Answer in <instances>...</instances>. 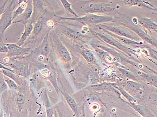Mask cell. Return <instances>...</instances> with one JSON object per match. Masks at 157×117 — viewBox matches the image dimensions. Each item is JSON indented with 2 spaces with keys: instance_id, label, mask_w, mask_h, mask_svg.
Returning a JSON list of instances; mask_svg holds the SVG:
<instances>
[{
  "instance_id": "obj_1",
  "label": "cell",
  "mask_w": 157,
  "mask_h": 117,
  "mask_svg": "<svg viewBox=\"0 0 157 117\" xmlns=\"http://www.w3.org/2000/svg\"><path fill=\"white\" fill-rule=\"evenodd\" d=\"M63 19L76 20L84 24H98L105 22H110L114 20L111 16H100L94 14H88L83 17H78L73 18H62Z\"/></svg>"
},
{
  "instance_id": "obj_2",
  "label": "cell",
  "mask_w": 157,
  "mask_h": 117,
  "mask_svg": "<svg viewBox=\"0 0 157 117\" xmlns=\"http://www.w3.org/2000/svg\"><path fill=\"white\" fill-rule=\"evenodd\" d=\"M13 2L12 1L7 7L0 18V36H2L7 29L13 23L12 13L13 12Z\"/></svg>"
},
{
  "instance_id": "obj_3",
  "label": "cell",
  "mask_w": 157,
  "mask_h": 117,
  "mask_svg": "<svg viewBox=\"0 0 157 117\" xmlns=\"http://www.w3.org/2000/svg\"><path fill=\"white\" fill-rule=\"evenodd\" d=\"M113 10L114 8L108 4L94 3L90 4L87 7L86 12L88 13H105Z\"/></svg>"
},
{
  "instance_id": "obj_4",
  "label": "cell",
  "mask_w": 157,
  "mask_h": 117,
  "mask_svg": "<svg viewBox=\"0 0 157 117\" xmlns=\"http://www.w3.org/2000/svg\"><path fill=\"white\" fill-rule=\"evenodd\" d=\"M5 44L8 50V54L10 57L20 56L31 50V48L21 47L17 44L7 43Z\"/></svg>"
},
{
  "instance_id": "obj_5",
  "label": "cell",
  "mask_w": 157,
  "mask_h": 117,
  "mask_svg": "<svg viewBox=\"0 0 157 117\" xmlns=\"http://www.w3.org/2000/svg\"><path fill=\"white\" fill-rule=\"evenodd\" d=\"M33 1H28L27 6L24 12L22 15H20L18 18H19L17 21H14L12 23H20L25 25L27 24V20H29L33 15Z\"/></svg>"
},
{
  "instance_id": "obj_6",
  "label": "cell",
  "mask_w": 157,
  "mask_h": 117,
  "mask_svg": "<svg viewBox=\"0 0 157 117\" xmlns=\"http://www.w3.org/2000/svg\"><path fill=\"white\" fill-rule=\"evenodd\" d=\"M104 28L108 31H110L115 33L117 35L123 37H127L129 39H135V36L132 35L131 33L125 30L121 29L118 27H113V26H104Z\"/></svg>"
},
{
  "instance_id": "obj_7",
  "label": "cell",
  "mask_w": 157,
  "mask_h": 117,
  "mask_svg": "<svg viewBox=\"0 0 157 117\" xmlns=\"http://www.w3.org/2000/svg\"><path fill=\"white\" fill-rule=\"evenodd\" d=\"M95 34H96L98 37L100 38L104 41L106 42V43L112 45V46H115V47L120 49V50H123L124 51H126L127 50V48L124 47L119 42L116 41L115 39L110 37L109 36L103 35L102 34L98 33L95 32Z\"/></svg>"
},
{
  "instance_id": "obj_8",
  "label": "cell",
  "mask_w": 157,
  "mask_h": 117,
  "mask_svg": "<svg viewBox=\"0 0 157 117\" xmlns=\"http://www.w3.org/2000/svg\"><path fill=\"white\" fill-rule=\"evenodd\" d=\"M62 93L63 95L67 102L68 104L69 105L72 111H73L74 113L77 116H79V115H80V111L78 109V105L75 100L66 91H62Z\"/></svg>"
},
{
  "instance_id": "obj_9",
  "label": "cell",
  "mask_w": 157,
  "mask_h": 117,
  "mask_svg": "<svg viewBox=\"0 0 157 117\" xmlns=\"http://www.w3.org/2000/svg\"><path fill=\"white\" fill-rule=\"evenodd\" d=\"M24 26H25V30H24V33L22 35L19 41L17 43V45L20 47L24 44L25 41L27 40V38L32 33L33 29V22H31L29 24L27 23V24L24 25Z\"/></svg>"
},
{
  "instance_id": "obj_10",
  "label": "cell",
  "mask_w": 157,
  "mask_h": 117,
  "mask_svg": "<svg viewBox=\"0 0 157 117\" xmlns=\"http://www.w3.org/2000/svg\"><path fill=\"white\" fill-rule=\"evenodd\" d=\"M122 2L125 5L128 6H144L151 9H155L154 7L145 1H136V0H129V1H123Z\"/></svg>"
},
{
  "instance_id": "obj_11",
  "label": "cell",
  "mask_w": 157,
  "mask_h": 117,
  "mask_svg": "<svg viewBox=\"0 0 157 117\" xmlns=\"http://www.w3.org/2000/svg\"><path fill=\"white\" fill-rule=\"evenodd\" d=\"M138 22L143 27L149 30L157 31V24L149 18H138Z\"/></svg>"
},
{
  "instance_id": "obj_12",
  "label": "cell",
  "mask_w": 157,
  "mask_h": 117,
  "mask_svg": "<svg viewBox=\"0 0 157 117\" xmlns=\"http://www.w3.org/2000/svg\"><path fill=\"white\" fill-rule=\"evenodd\" d=\"M58 50L60 56L64 60L67 62H70L71 60V57L67 49L61 42H59Z\"/></svg>"
},
{
  "instance_id": "obj_13",
  "label": "cell",
  "mask_w": 157,
  "mask_h": 117,
  "mask_svg": "<svg viewBox=\"0 0 157 117\" xmlns=\"http://www.w3.org/2000/svg\"><path fill=\"white\" fill-rule=\"evenodd\" d=\"M33 11L32 20L34 21L38 17V15L43 11L42 1H33Z\"/></svg>"
},
{
  "instance_id": "obj_14",
  "label": "cell",
  "mask_w": 157,
  "mask_h": 117,
  "mask_svg": "<svg viewBox=\"0 0 157 117\" xmlns=\"http://www.w3.org/2000/svg\"><path fill=\"white\" fill-rule=\"evenodd\" d=\"M129 103L130 105L133 108L135 111L140 114L142 117H149L150 115H151V114L150 111H149L144 105H137L135 103Z\"/></svg>"
},
{
  "instance_id": "obj_15",
  "label": "cell",
  "mask_w": 157,
  "mask_h": 117,
  "mask_svg": "<svg viewBox=\"0 0 157 117\" xmlns=\"http://www.w3.org/2000/svg\"><path fill=\"white\" fill-rule=\"evenodd\" d=\"M134 31L136 32V33L141 38H143L144 40L148 42L149 43H151L152 45L156 47L157 44L156 42L155 41V39L152 38V37H150L148 34L146 33L144 31L141 30V29L138 27L134 28Z\"/></svg>"
},
{
  "instance_id": "obj_16",
  "label": "cell",
  "mask_w": 157,
  "mask_h": 117,
  "mask_svg": "<svg viewBox=\"0 0 157 117\" xmlns=\"http://www.w3.org/2000/svg\"><path fill=\"white\" fill-rule=\"evenodd\" d=\"M28 1H22L21 4L12 13V20L13 22L14 19L22 15L24 12L27 6Z\"/></svg>"
},
{
  "instance_id": "obj_17",
  "label": "cell",
  "mask_w": 157,
  "mask_h": 117,
  "mask_svg": "<svg viewBox=\"0 0 157 117\" xmlns=\"http://www.w3.org/2000/svg\"><path fill=\"white\" fill-rule=\"evenodd\" d=\"M2 72L5 75L6 77L10 78L13 81H14L17 85H20L22 83V81L20 77L14 73L13 70H8L6 69H2Z\"/></svg>"
},
{
  "instance_id": "obj_18",
  "label": "cell",
  "mask_w": 157,
  "mask_h": 117,
  "mask_svg": "<svg viewBox=\"0 0 157 117\" xmlns=\"http://www.w3.org/2000/svg\"><path fill=\"white\" fill-rule=\"evenodd\" d=\"M92 90L95 91H113L114 90L113 85L109 83H104L101 85L92 86Z\"/></svg>"
},
{
  "instance_id": "obj_19",
  "label": "cell",
  "mask_w": 157,
  "mask_h": 117,
  "mask_svg": "<svg viewBox=\"0 0 157 117\" xmlns=\"http://www.w3.org/2000/svg\"><path fill=\"white\" fill-rule=\"evenodd\" d=\"M115 89H117L118 90H119L121 93L128 101L129 103H136V102H137V100L135 98H134L129 94L124 89H122V88L120 87L119 86H115Z\"/></svg>"
},
{
  "instance_id": "obj_20",
  "label": "cell",
  "mask_w": 157,
  "mask_h": 117,
  "mask_svg": "<svg viewBox=\"0 0 157 117\" xmlns=\"http://www.w3.org/2000/svg\"><path fill=\"white\" fill-rule=\"evenodd\" d=\"M43 20L42 19H39L35 24L33 27V35H37L41 32L42 28Z\"/></svg>"
},
{
  "instance_id": "obj_21",
  "label": "cell",
  "mask_w": 157,
  "mask_h": 117,
  "mask_svg": "<svg viewBox=\"0 0 157 117\" xmlns=\"http://www.w3.org/2000/svg\"><path fill=\"white\" fill-rule=\"evenodd\" d=\"M60 2H62V5H63L64 8L67 11H68L70 13L74 15L75 18H78V15L76 14V13L73 10L72 8H71V4L70 3H69L68 1H66V0H62Z\"/></svg>"
},
{
  "instance_id": "obj_22",
  "label": "cell",
  "mask_w": 157,
  "mask_h": 117,
  "mask_svg": "<svg viewBox=\"0 0 157 117\" xmlns=\"http://www.w3.org/2000/svg\"><path fill=\"white\" fill-rule=\"evenodd\" d=\"M80 53L83 55L84 58L88 61L92 62L94 60V54L91 53L90 51L82 49V50H81Z\"/></svg>"
},
{
  "instance_id": "obj_23",
  "label": "cell",
  "mask_w": 157,
  "mask_h": 117,
  "mask_svg": "<svg viewBox=\"0 0 157 117\" xmlns=\"http://www.w3.org/2000/svg\"><path fill=\"white\" fill-rule=\"evenodd\" d=\"M5 82L6 83L7 86H8L11 90H17L18 89V86L14 81H13L10 78H8L7 77L5 79Z\"/></svg>"
},
{
  "instance_id": "obj_24",
  "label": "cell",
  "mask_w": 157,
  "mask_h": 117,
  "mask_svg": "<svg viewBox=\"0 0 157 117\" xmlns=\"http://www.w3.org/2000/svg\"><path fill=\"white\" fill-rule=\"evenodd\" d=\"M127 86L131 90L133 91H141L140 90V86L138 83L136 82H126Z\"/></svg>"
},
{
  "instance_id": "obj_25",
  "label": "cell",
  "mask_w": 157,
  "mask_h": 117,
  "mask_svg": "<svg viewBox=\"0 0 157 117\" xmlns=\"http://www.w3.org/2000/svg\"><path fill=\"white\" fill-rule=\"evenodd\" d=\"M116 37L119 38V40L120 41L122 42H124V43H126V44H128V45H139L140 44V43H139L137 42H135L133 41L132 39H129V38H126L123 37L121 36H117Z\"/></svg>"
},
{
  "instance_id": "obj_26",
  "label": "cell",
  "mask_w": 157,
  "mask_h": 117,
  "mask_svg": "<svg viewBox=\"0 0 157 117\" xmlns=\"http://www.w3.org/2000/svg\"><path fill=\"white\" fill-rule=\"evenodd\" d=\"M145 78L147 80V82H149L151 85L157 87V81L156 76H145Z\"/></svg>"
},
{
  "instance_id": "obj_27",
  "label": "cell",
  "mask_w": 157,
  "mask_h": 117,
  "mask_svg": "<svg viewBox=\"0 0 157 117\" xmlns=\"http://www.w3.org/2000/svg\"><path fill=\"white\" fill-rule=\"evenodd\" d=\"M119 70H120V71L121 72H122V74H124V75H125L128 77H129L131 79H132V78H136L135 76L134 75H133L132 73L130 72L129 71H128L124 70V69H122V68H119Z\"/></svg>"
},
{
  "instance_id": "obj_28",
  "label": "cell",
  "mask_w": 157,
  "mask_h": 117,
  "mask_svg": "<svg viewBox=\"0 0 157 117\" xmlns=\"http://www.w3.org/2000/svg\"><path fill=\"white\" fill-rule=\"evenodd\" d=\"M24 96L22 94H19L16 97V99H15V102L18 104H23L24 102Z\"/></svg>"
},
{
  "instance_id": "obj_29",
  "label": "cell",
  "mask_w": 157,
  "mask_h": 117,
  "mask_svg": "<svg viewBox=\"0 0 157 117\" xmlns=\"http://www.w3.org/2000/svg\"><path fill=\"white\" fill-rule=\"evenodd\" d=\"M8 50L5 43L0 42V53H8Z\"/></svg>"
},
{
  "instance_id": "obj_30",
  "label": "cell",
  "mask_w": 157,
  "mask_h": 117,
  "mask_svg": "<svg viewBox=\"0 0 157 117\" xmlns=\"http://www.w3.org/2000/svg\"><path fill=\"white\" fill-rule=\"evenodd\" d=\"M7 86L5 81L0 80V92L7 89Z\"/></svg>"
},
{
  "instance_id": "obj_31",
  "label": "cell",
  "mask_w": 157,
  "mask_h": 117,
  "mask_svg": "<svg viewBox=\"0 0 157 117\" xmlns=\"http://www.w3.org/2000/svg\"><path fill=\"white\" fill-rule=\"evenodd\" d=\"M7 2L8 1H6V2L4 3V4L3 5H2L0 6V18H1V16H2V14L3 13L4 11L5 10V5Z\"/></svg>"
},
{
  "instance_id": "obj_32",
  "label": "cell",
  "mask_w": 157,
  "mask_h": 117,
  "mask_svg": "<svg viewBox=\"0 0 157 117\" xmlns=\"http://www.w3.org/2000/svg\"><path fill=\"white\" fill-rule=\"evenodd\" d=\"M2 69H6V70H11V69H10V68H8L6 67L2 64L0 63V70H2Z\"/></svg>"
},
{
  "instance_id": "obj_33",
  "label": "cell",
  "mask_w": 157,
  "mask_h": 117,
  "mask_svg": "<svg viewBox=\"0 0 157 117\" xmlns=\"http://www.w3.org/2000/svg\"><path fill=\"white\" fill-rule=\"evenodd\" d=\"M59 117H64L63 116V115H62V114H59Z\"/></svg>"
},
{
  "instance_id": "obj_34",
  "label": "cell",
  "mask_w": 157,
  "mask_h": 117,
  "mask_svg": "<svg viewBox=\"0 0 157 117\" xmlns=\"http://www.w3.org/2000/svg\"><path fill=\"white\" fill-rule=\"evenodd\" d=\"M136 117H144L140 116H136Z\"/></svg>"
},
{
  "instance_id": "obj_35",
  "label": "cell",
  "mask_w": 157,
  "mask_h": 117,
  "mask_svg": "<svg viewBox=\"0 0 157 117\" xmlns=\"http://www.w3.org/2000/svg\"><path fill=\"white\" fill-rule=\"evenodd\" d=\"M105 117H110L108 116H105Z\"/></svg>"
},
{
  "instance_id": "obj_36",
  "label": "cell",
  "mask_w": 157,
  "mask_h": 117,
  "mask_svg": "<svg viewBox=\"0 0 157 117\" xmlns=\"http://www.w3.org/2000/svg\"><path fill=\"white\" fill-rule=\"evenodd\" d=\"M83 117H85V114H84V116Z\"/></svg>"
}]
</instances>
